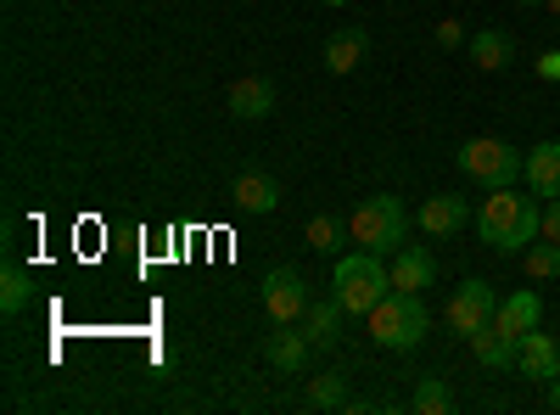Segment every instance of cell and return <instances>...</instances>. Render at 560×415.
I'll list each match as a JSON object with an SVG mask.
<instances>
[{
  "mask_svg": "<svg viewBox=\"0 0 560 415\" xmlns=\"http://www.w3.org/2000/svg\"><path fill=\"white\" fill-rule=\"evenodd\" d=\"M522 7H544V0H522Z\"/></svg>",
  "mask_w": 560,
  "mask_h": 415,
  "instance_id": "obj_31",
  "label": "cell"
},
{
  "mask_svg": "<svg viewBox=\"0 0 560 415\" xmlns=\"http://www.w3.org/2000/svg\"><path fill=\"white\" fill-rule=\"evenodd\" d=\"M342 314H348V309H342V298L331 292V298H314L298 326H303V337H308L314 348H337V337H342Z\"/></svg>",
  "mask_w": 560,
  "mask_h": 415,
  "instance_id": "obj_12",
  "label": "cell"
},
{
  "mask_svg": "<svg viewBox=\"0 0 560 415\" xmlns=\"http://www.w3.org/2000/svg\"><path fill=\"white\" fill-rule=\"evenodd\" d=\"M544 237H549V242H560V197H549V203H544Z\"/></svg>",
  "mask_w": 560,
  "mask_h": 415,
  "instance_id": "obj_26",
  "label": "cell"
},
{
  "mask_svg": "<svg viewBox=\"0 0 560 415\" xmlns=\"http://www.w3.org/2000/svg\"><path fill=\"white\" fill-rule=\"evenodd\" d=\"M364 51H370V34L348 23V28H337L331 39H325V68H331V73H353L364 62Z\"/></svg>",
  "mask_w": 560,
  "mask_h": 415,
  "instance_id": "obj_19",
  "label": "cell"
},
{
  "mask_svg": "<svg viewBox=\"0 0 560 415\" xmlns=\"http://www.w3.org/2000/svg\"><path fill=\"white\" fill-rule=\"evenodd\" d=\"M544 388H549V410H560V377H555V382H544Z\"/></svg>",
  "mask_w": 560,
  "mask_h": 415,
  "instance_id": "obj_28",
  "label": "cell"
},
{
  "mask_svg": "<svg viewBox=\"0 0 560 415\" xmlns=\"http://www.w3.org/2000/svg\"><path fill=\"white\" fill-rule=\"evenodd\" d=\"M427 332H432V314H427V303H420V292H387L376 309H370V337H376V348L409 354V348H420Z\"/></svg>",
  "mask_w": 560,
  "mask_h": 415,
  "instance_id": "obj_2",
  "label": "cell"
},
{
  "mask_svg": "<svg viewBox=\"0 0 560 415\" xmlns=\"http://www.w3.org/2000/svg\"><path fill=\"white\" fill-rule=\"evenodd\" d=\"M477 230H482V242L493 253H527L544 237V208H538V197H527L516 186H493L482 197Z\"/></svg>",
  "mask_w": 560,
  "mask_h": 415,
  "instance_id": "obj_1",
  "label": "cell"
},
{
  "mask_svg": "<svg viewBox=\"0 0 560 415\" xmlns=\"http://www.w3.org/2000/svg\"><path fill=\"white\" fill-rule=\"evenodd\" d=\"M230 197H236L242 214H275V208H280V180L264 174V169H247V174H236Z\"/></svg>",
  "mask_w": 560,
  "mask_h": 415,
  "instance_id": "obj_14",
  "label": "cell"
},
{
  "mask_svg": "<svg viewBox=\"0 0 560 415\" xmlns=\"http://www.w3.org/2000/svg\"><path fill=\"white\" fill-rule=\"evenodd\" d=\"M308 303H314V292H308V281L298 269H269L264 275V309H269L275 326H298V320L308 314Z\"/></svg>",
  "mask_w": 560,
  "mask_h": 415,
  "instance_id": "obj_7",
  "label": "cell"
},
{
  "mask_svg": "<svg viewBox=\"0 0 560 415\" xmlns=\"http://www.w3.org/2000/svg\"><path fill=\"white\" fill-rule=\"evenodd\" d=\"M415 219H420L427 237H454V230H465V219H471V203H465L459 192H438V197L420 203Z\"/></svg>",
  "mask_w": 560,
  "mask_h": 415,
  "instance_id": "obj_10",
  "label": "cell"
},
{
  "mask_svg": "<svg viewBox=\"0 0 560 415\" xmlns=\"http://www.w3.org/2000/svg\"><path fill=\"white\" fill-rule=\"evenodd\" d=\"M459 169L493 192V186H516V180L527 174V158L510 141H499V135H477V141L459 147Z\"/></svg>",
  "mask_w": 560,
  "mask_h": 415,
  "instance_id": "obj_5",
  "label": "cell"
},
{
  "mask_svg": "<svg viewBox=\"0 0 560 415\" xmlns=\"http://www.w3.org/2000/svg\"><path fill=\"white\" fill-rule=\"evenodd\" d=\"M471 354L488 365V371H510V365L522 359V337H510L504 326H482V332L471 337Z\"/></svg>",
  "mask_w": 560,
  "mask_h": 415,
  "instance_id": "obj_18",
  "label": "cell"
},
{
  "mask_svg": "<svg viewBox=\"0 0 560 415\" xmlns=\"http://www.w3.org/2000/svg\"><path fill=\"white\" fill-rule=\"evenodd\" d=\"M314 354H319V348H314V343H308L303 332H287V326L264 337V359L275 365V371H287V377H303Z\"/></svg>",
  "mask_w": 560,
  "mask_h": 415,
  "instance_id": "obj_11",
  "label": "cell"
},
{
  "mask_svg": "<svg viewBox=\"0 0 560 415\" xmlns=\"http://www.w3.org/2000/svg\"><path fill=\"white\" fill-rule=\"evenodd\" d=\"M493 314H499V292H493V281H465V287L448 298V309H443L448 332L465 337V343H471L482 326H493Z\"/></svg>",
  "mask_w": 560,
  "mask_h": 415,
  "instance_id": "obj_6",
  "label": "cell"
},
{
  "mask_svg": "<svg viewBox=\"0 0 560 415\" xmlns=\"http://www.w3.org/2000/svg\"><path fill=\"white\" fill-rule=\"evenodd\" d=\"M538 320H544V298H538L533 287H522V292L499 298V314H493V326H504L510 337H527V332H538Z\"/></svg>",
  "mask_w": 560,
  "mask_h": 415,
  "instance_id": "obj_13",
  "label": "cell"
},
{
  "mask_svg": "<svg viewBox=\"0 0 560 415\" xmlns=\"http://www.w3.org/2000/svg\"><path fill=\"white\" fill-rule=\"evenodd\" d=\"M342 242H348V219H331V214H314V219H308V247L337 253Z\"/></svg>",
  "mask_w": 560,
  "mask_h": 415,
  "instance_id": "obj_23",
  "label": "cell"
},
{
  "mask_svg": "<svg viewBox=\"0 0 560 415\" xmlns=\"http://www.w3.org/2000/svg\"><path fill=\"white\" fill-rule=\"evenodd\" d=\"M331 287H337V298H342V309L348 314H370L387 292H393V275H387V264H382V253H348V258H337V269H331Z\"/></svg>",
  "mask_w": 560,
  "mask_h": 415,
  "instance_id": "obj_4",
  "label": "cell"
},
{
  "mask_svg": "<svg viewBox=\"0 0 560 415\" xmlns=\"http://www.w3.org/2000/svg\"><path fill=\"white\" fill-rule=\"evenodd\" d=\"M409 410H420V415H443V410H454V393H448V382H443V377H420V388H415Z\"/></svg>",
  "mask_w": 560,
  "mask_h": 415,
  "instance_id": "obj_22",
  "label": "cell"
},
{
  "mask_svg": "<svg viewBox=\"0 0 560 415\" xmlns=\"http://www.w3.org/2000/svg\"><path fill=\"white\" fill-rule=\"evenodd\" d=\"M522 258H527V275H533V281H555V275H560V242H549V237L533 242Z\"/></svg>",
  "mask_w": 560,
  "mask_h": 415,
  "instance_id": "obj_24",
  "label": "cell"
},
{
  "mask_svg": "<svg viewBox=\"0 0 560 415\" xmlns=\"http://www.w3.org/2000/svg\"><path fill=\"white\" fill-rule=\"evenodd\" d=\"M224 107H230V118L258 124V118H269V113H275V84H269V79H258V73H247V79L230 84Z\"/></svg>",
  "mask_w": 560,
  "mask_h": 415,
  "instance_id": "obj_9",
  "label": "cell"
},
{
  "mask_svg": "<svg viewBox=\"0 0 560 415\" xmlns=\"http://www.w3.org/2000/svg\"><path fill=\"white\" fill-rule=\"evenodd\" d=\"M353 393H348V377L342 371H325V377H308L303 388V410H348Z\"/></svg>",
  "mask_w": 560,
  "mask_h": 415,
  "instance_id": "obj_20",
  "label": "cell"
},
{
  "mask_svg": "<svg viewBox=\"0 0 560 415\" xmlns=\"http://www.w3.org/2000/svg\"><path fill=\"white\" fill-rule=\"evenodd\" d=\"M465 51H471V62H477L482 73H499V68L516 62V39H510L504 28H482V34L465 39Z\"/></svg>",
  "mask_w": 560,
  "mask_h": 415,
  "instance_id": "obj_17",
  "label": "cell"
},
{
  "mask_svg": "<svg viewBox=\"0 0 560 415\" xmlns=\"http://www.w3.org/2000/svg\"><path fill=\"white\" fill-rule=\"evenodd\" d=\"M544 7H549V12H555V18H560V0H544Z\"/></svg>",
  "mask_w": 560,
  "mask_h": 415,
  "instance_id": "obj_29",
  "label": "cell"
},
{
  "mask_svg": "<svg viewBox=\"0 0 560 415\" xmlns=\"http://www.w3.org/2000/svg\"><path fill=\"white\" fill-rule=\"evenodd\" d=\"M538 79L560 84V45H555V51H544V57H538Z\"/></svg>",
  "mask_w": 560,
  "mask_h": 415,
  "instance_id": "obj_27",
  "label": "cell"
},
{
  "mask_svg": "<svg viewBox=\"0 0 560 415\" xmlns=\"http://www.w3.org/2000/svg\"><path fill=\"white\" fill-rule=\"evenodd\" d=\"M527 192L533 197H560V141H538L527 152Z\"/></svg>",
  "mask_w": 560,
  "mask_h": 415,
  "instance_id": "obj_15",
  "label": "cell"
},
{
  "mask_svg": "<svg viewBox=\"0 0 560 415\" xmlns=\"http://www.w3.org/2000/svg\"><path fill=\"white\" fill-rule=\"evenodd\" d=\"M28 298H34V275L18 269V264H7V275H0V309H7V314H23Z\"/></svg>",
  "mask_w": 560,
  "mask_h": 415,
  "instance_id": "obj_21",
  "label": "cell"
},
{
  "mask_svg": "<svg viewBox=\"0 0 560 415\" xmlns=\"http://www.w3.org/2000/svg\"><path fill=\"white\" fill-rule=\"evenodd\" d=\"M325 7H348V0H325Z\"/></svg>",
  "mask_w": 560,
  "mask_h": 415,
  "instance_id": "obj_30",
  "label": "cell"
},
{
  "mask_svg": "<svg viewBox=\"0 0 560 415\" xmlns=\"http://www.w3.org/2000/svg\"><path fill=\"white\" fill-rule=\"evenodd\" d=\"M387 275H393V292H427V287H438V258L420 247V242H404L393 253Z\"/></svg>",
  "mask_w": 560,
  "mask_h": 415,
  "instance_id": "obj_8",
  "label": "cell"
},
{
  "mask_svg": "<svg viewBox=\"0 0 560 415\" xmlns=\"http://www.w3.org/2000/svg\"><path fill=\"white\" fill-rule=\"evenodd\" d=\"M348 237L364 247V253H398L404 247V237H409V214H404V203L398 197H364L353 214H348Z\"/></svg>",
  "mask_w": 560,
  "mask_h": 415,
  "instance_id": "obj_3",
  "label": "cell"
},
{
  "mask_svg": "<svg viewBox=\"0 0 560 415\" xmlns=\"http://www.w3.org/2000/svg\"><path fill=\"white\" fill-rule=\"evenodd\" d=\"M438 45H443V51H459V45H465V28H459V18H443V23H438Z\"/></svg>",
  "mask_w": 560,
  "mask_h": 415,
  "instance_id": "obj_25",
  "label": "cell"
},
{
  "mask_svg": "<svg viewBox=\"0 0 560 415\" xmlns=\"http://www.w3.org/2000/svg\"><path fill=\"white\" fill-rule=\"evenodd\" d=\"M516 365H522V371H527L533 382H555V377H560V343H555L549 332H527V337H522V359H516Z\"/></svg>",
  "mask_w": 560,
  "mask_h": 415,
  "instance_id": "obj_16",
  "label": "cell"
}]
</instances>
